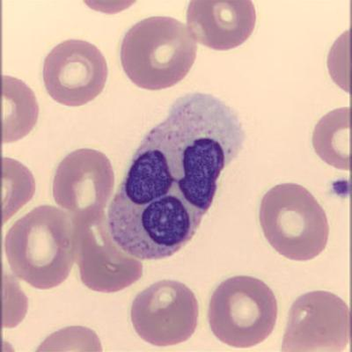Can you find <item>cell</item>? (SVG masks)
Returning a JSON list of instances; mask_svg holds the SVG:
<instances>
[{
  "label": "cell",
  "mask_w": 352,
  "mask_h": 352,
  "mask_svg": "<svg viewBox=\"0 0 352 352\" xmlns=\"http://www.w3.org/2000/svg\"><path fill=\"white\" fill-rule=\"evenodd\" d=\"M244 140L240 118L230 107L212 94H185L144 137L115 199L128 208L204 216L220 174Z\"/></svg>",
  "instance_id": "cell-1"
},
{
  "label": "cell",
  "mask_w": 352,
  "mask_h": 352,
  "mask_svg": "<svg viewBox=\"0 0 352 352\" xmlns=\"http://www.w3.org/2000/svg\"><path fill=\"white\" fill-rule=\"evenodd\" d=\"M78 248V224L66 210L42 206L18 219L5 240L12 273L40 290L61 285L70 274Z\"/></svg>",
  "instance_id": "cell-2"
},
{
  "label": "cell",
  "mask_w": 352,
  "mask_h": 352,
  "mask_svg": "<svg viewBox=\"0 0 352 352\" xmlns=\"http://www.w3.org/2000/svg\"><path fill=\"white\" fill-rule=\"evenodd\" d=\"M120 56L132 83L147 90L166 89L180 82L192 68L197 43L180 21L150 17L125 34Z\"/></svg>",
  "instance_id": "cell-3"
},
{
  "label": "cell",
  "mask_w": 352,
  "mask_h": 352,
  "mask_svg": "<svg viewBox=\"0 0 352 352\" xmlns=\"http://www.w3.org/2000/svg\"><path fill=\"white\" fill-rule=\"evenodd\" d=\"M260 224L270 246L286 258L306 262L325 250L329 236L326 212L301 185H276L264 195Z\"/></svg>",
  "instance_id": "cell-4"
},
{
  "label": "cell",
  "mask_w": 352,
  "mask_h": 352,
  "mask_svg": "<svg viewBox=\"0 0 352 352\" xmlns=\"http://www.w3.org/2000/svg\"><path fill=\"white\" fill-rule=\"evenodd\" d=\"M278 313L274 292L265 283L253 276H232L210 297L209 325L223 344L251 348L272 335Z\"/></svg>",
  "instance_id": "cell-5"
},
{
  "label": "cell",
  "mask_w": 352,
  "mask_h": 352,
  "mask_svg": "<svg viewBox=\"0 0 352 352\" xmlns=\"http://www.w3.org/2000/svg\"><path fill=\"white\" fill-rule=\"evenodd\" d=\"M199 305L187 285L175 280L154 283L131 305V318L141 339L154 346L186 342L196 331Z\"/></svg>",
  "instance_id": "cell-6"
},
{
  "label": "cell",
  "mask_w": 352,
  "mask_h": 352,
  "mask_svg": "<svg viewBox=\"0 0 352 352\" xmlns=\"http://www.w3.org/2000/svg\"><path fill=\"white\" fill-rule=\"evenodd\" d=\"M114 182V171L105 154L78 149L68 154L56 168L53 197L78 223L94 221L104 217Z\"/></svg>",
  "instance_id": "cell-7"
},
{
  "label": "cell",
  "mask_w": 352,
  "mask_h": 352,
  "mask_svg": "<svg viewBox=\"0 0 352 352\" xmlns=\"http://www.w3.org/2000/svg\"><path fill=\"white\" fill-rule=\"evenodd\" d=\"M350 338L348 305L331 292H311L292 304L281 350L340 352Z\"/></svg>",
  "instance_id": "cell-8"
},
{
  "label": "cell",
  "mask_w": 352,
  "mask_h": 352,
  "mask_svg": "<svg viewBox=\"0 0 352 352\" xmlns=\"http://www.w3.org/2000/svg\"><path fill=\"white\" fill-rule=\"evenodd\" d=\"M108 65L100 50L81 40L59 43L43 63V82L55 102L80 107L96 99L104 89Z\"/></svg>",
  "instance_id": "cell-9"
},
{
  "label": "cell",
  "mask_w": 352,
  "mask_h": 352,
  "mask_svg": "<svg viewBox=\"0 0 352 352\" xmlns=\"http://www.w3.org/2000/svg\"><path fill=\"white\" fill-rule=\"evenodd\" d=\"M256 22V8L250 0H193L187 9V28L193 39L215 50L241 46L252 34Z\"/></svg>",
  "instance_id": "cell-10"
},
{
  "label": "cell",
  "mask_w": 352,
  "mask_h": 352,
  "mask_svg": "<svg viewBox=\"0 0 352 352\" xmlns=\"http://www.w3.org/2000/svg\"><path fill=\"white\" fill-rule=\"evenodd\" d=\"M3 143L26 137L38 120L36 97L26 84L16 78L3 76Z\"/></svg>",
  "instance_id": "cell-11"
},
{
  "label": "cell",
  "mask_w": 352,
  "mask_h": 352,
  "mask_svg": "<svg viewBox=\"0 0 352 352\" xmlns=\"http://www.w3.org/2000/svg\"><path fill=\"white\" fill-rule=\"evenodd\" d=\"M351 109H336L323 116L313 132V146L327 164L350 170Z\"/></svg>",
  "instance_id": "cell-12"
}]
</instances>
